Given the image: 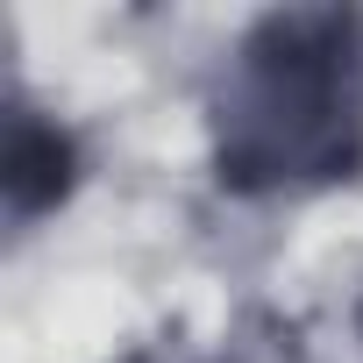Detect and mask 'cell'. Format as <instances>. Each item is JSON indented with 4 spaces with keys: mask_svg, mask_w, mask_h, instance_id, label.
<instances>
[{
    "mask_svg": "<svg viewBox=\"0 0 363 363\" xmlns=\"http://www.w3.org/2000/svg\"><path fill=\"white\" fill-rule=\"evenodd\" d=\"M356 22L278 15L250 36L235 100L221 114V164L242 186L264 178H335L356 164Z\"/></svg>",
    "mask_w": 363,
    "mask_h": 363,
    "instance_id": "obj_1",
    "label": "cell"
},
{
    "mask_svg": "<svg viewBox=\"0 0 363 363\" xmlns=\"http://www.w3.org/2000/svg\"><path fill=\"white\" fill-rule=\"evenodd\" d=\"M8 193H15L22 214L65 193V135L57 128H43V121L15 128V143H8Z\"/></svg>",
    "mask_w": 363,
    "mask_h": 363,
    "instance_id": "obj_2",
    "label": "cell"
}]
</instances>
